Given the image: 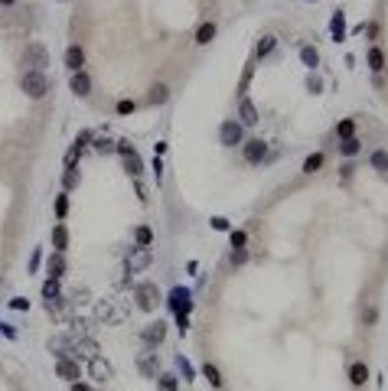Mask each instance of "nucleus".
Listing matches in <instances>:
<instances>
[{
	"label": "nucleus",
	"instance_id": "obj_34",
	"mask_svg": "<svg viewBox=\"0 0 388 391\" xmlns=\"http://www.w3.org/2000/svg\"><path fill=\"white\" fill-rule=\"evenodd\" d=\"M42 297H46V300L59 297V280H56V277H49L46 284H42Z\"/></svg>",
	"mask_w": 388,
	"mask_h": 391
},
{
	"label": "nucleus",
	"instance_id": "obj_40",
	"mask_svg": "<svg viewBox=\"0 0 388 391\" xmlns=\"http://www.w3.org/2000/svg\"><path fill=\"white\" fill-rule=\"evenodd\" d=\"M212 228H215V232H228V219L215 215V219H212Z\"/></svg>",
	"mask_w": 388,
	"mask_h": 391
},
{
	"label": "nucleus",
	"instance_id": "obj_22",
	"mask_svg": "<svg viewBox=\"0 0 388 391\" xmlns=\"http://www.w3.org/2000/svg\"><path fill=\"white\" fill-rule=\"evenodd\" d=\"M369 163H372V170H378V173H388V154H385V150H375V154L369 157Z\"/></svg>",
	"mask_w": 388,
	"mask_h": 391
},
{
	"label": "nucleus",
	"instance_id": "obj_27",
	"mask_svg": "<svg viewBox=\"0 0 388 391\" xmlns=\"http://www.w3.org/2000/svg\"><path fill=\"white\" fill-rule=\"evenodd\" d=\"M274 46H277V36H261V42H258V49H254V52H258V59H264Z\"/></svg>",
	"mask_w": 388,
	"mask_h": 391
},
{
	"label": "nucleus",
	"instance_id": "obj_38",
	"mask_svg": "<svg viewBox=\"0 0 388 391\" xmlns=\"http://www.w3.org/2000/svg\"><path fill=\"white\" fill-rule=\"evenodd\" d=\"M78 154H82V144H75V147H72V150H69V154H66V166H75Z\"/></svg>",
	"mask_w": 388,
	"mask_h": 391
},
{
	"label": "nucleus",
	"instance_id": "obj_2",
	"mask_svg": "<svg viewBox=\"0 0 388 391\" xmlns=\"http://www.w3.org/2000/svg\"><path fill=\"white\" fill-rule=\"evenodd\" d=\"M23 66H30V72H42L49 66V52L42 42H26L23 49Z\"/></svg>",
	"mask_w": 388,
	"mask_h": 391
},
{
	"label": "nucleus",
	"instance_id": "obj_8",
	"mask_svg": "<svg viewBox=\"0 0 388 391\" xmlns=\"http://www.w3.org/2000/svg\"><path fill=\"white\" fill-rule=\"evenodd\" d=\"M88 372H92V378H95V381H108V378H114V368H111V362H104L101 355H95V359H88Z\"/></svg>",
	"mask_w": 388,
	"mask_h": 391
},
{
	"label": "nucleus",
	"instance_id": "obj_45",
	"mask_svg": "<svg viewBox=\"0 0 388 391\" xmlns=\"http://www.w3.org/2000/svg\"><path fill=\"white\" fill-rule=\"evenodd\" d=\"M154 173H157V180H160V173H163V163H160V157H154Z\"/></svg>",
	"mask_w": 388,
	"mask_h": 391
},
{
	"label": "nucleus",
	"instance_id": "obj_41",
	"mask_svg": "<svg viewBox=\"0 0 388 391\" xmlns=\"http://www.w3.org/2000/svg\"><path fill=\"white\" fill-rule=\"evenodd\" d=\"M134 108H137L134 101H118V114H131V111H134Z\"/></svg>",
	"mask_w": 388,
	"mask_h": 391
},
{
	"label": "nucleus",
	"instance_id": "obj_31",
	"mask_svg": "<svg viewBox=\"0 0 388 391\" xmlns=\"http://www.w3.org/2000/svg\"><path fill=\"white\" fill-rule=\"evenodd\" d=\"M62 186H66V189H75V186H78V170H75V166H66Z\"/></svg>",
	"mask_w": 388,
	"mask_h": 391
},
{
	"label": "nucleus",
	"instance_id": "obj_3",
	"mask_svg": "<svg viewBox=\"0 0 388 391\" xmlns=\"http://www.w3.org/2000/svg\"><path fill=\"white\" fill-rule=\"evenodd\" d=\"M134 297H137V307L147 310V313L157 310V303H160V290H157V284H140Z\"/></svg>",
	"mask_w": 388,
	"mask_h": 391
},
{
	"label": "nucleus",
	"instance_id": "obj_47",
	"mask_svg": "<svg viewBox=\"0 0 388 391\" xmlns=\"http://www.w3.org/2000/svg\"><path fill=\"white\" fill-rule=\"evenodd\" d=\"M0 4H7V7H10V4H16V0H0Z\"/></svg>",
	"mask_w": 388,
	"mask_h": 391
},
{
	"label": "nucleus",
	"instance_id": "obj_28",
	"mask_svg": "<svg viewBox=\"0 0 388 391\" xmlns=\"http://www.w3.org/2000/svg\"><path fill=\"white\" fill-rule=\"evenodd\" d=\"M166 98H170V88L166 85H154L150 88V104H163Z\"/></svg>",
	"mask_w": 388,
	"mask_h": 391
},
{
	"label": "nucleus",
	"instance_id": "obj_46",
	"mask_svg": "<svg viewBox=\"0 0 388 391\" xmlns=\"http://www.w3.org/2000/svg\"><path fill=\"white\" fill-rule=\"evenodd\" d=\"M72 391H92L88 385H82V381H72Z\"/></svg>",
	"mask_w": 388,
	"mask_h": 391
},
{
	"label": "nucleus",
	"instance_id": "obj_19",
	"mask_svg": "<svg viewBox=\"0 0 388 391\" xmlns=\"http://www.w3.org/2000/svg\"><path fill=\"white\" fill-rule=\"evenodd\" d=\"M202 378H206L212 388H222V375H219V368L212 365V362H206V365H202Z\"/></svg>",
	"mask_w": 388,
	"mask_h": 391
},
{
	"label": "nucleus",
	"instance_id": "obj_16",
	"mask_svg": "<svg viewBox=\"0 0 388 391\" xmlns=\"http://www.w3.org/2000/svg\"><path fill=\"white\" fill-rule=\"evenodd\" d=\"M124 170H127L131 176H140V170H144V163H140L137 150H131V154H124Z\"/></svg>",
	"mask_w": 388,
	"mask_h": 391
},
{
	"label": "nucleus",
	"instance_id": "obj_11",
	"mask_svg": "<svg viewBox=\"0 0 388 391\" xmlns=\"http://www.w3.org/2000/svg\"><path fill=\"white\" fill-rule=\"evenodd\" d=\"M66 66L72 69V72H82V66H85V52H82V46H69V49H66Z\"/></svg>",
	"mask_w": 388,
	"mask_h": 391
},
{
	"label": "nucleus",
	"instance_id": "obj_20",
	"mask_svg": "<svg viewBox=\"0 0 388 391\" xmlns=\"http://www.w3.org/2000/svg\"><path fill=\"white\" fill-rule=\"evenodd\" d=\"M212 36H215V23H202L199 33H196V42H199V46H209Z\"/></svg>",
	"mask_w": 388,
	"mask_h": 391
},
{
	"label": "nucleus",
	"instance_id": "obj_21",
	"mask_svg": "<svg viewBox=\"0 0 388 391\" xmlns=\"http://www.w3.org/2000/svg\"><path fill=\"white\" fill-rule=\"evenodd\" d=\"M134 242H137L140 248H150V242H154V232H150L147 225H137V228H134Z\"/></svg>",
	"mask_w": 388,
	"mask_h": 391
},
{
	"label": "nucleus",
	"instance_id": "obj_36",
	"mask_svg": "<svg viewBox=\"0 0 388 391\" xmlns=\"http://www.w3.org/2000/svg\"><path fill=\"white\" fill-rule=\"evenodd\" d=\"M248 261V251L245 248H232V264H245Z\"/></svg>",
	"mask_w": 388,
	"mask_h": 391
},
{
	"label": "nucleus",
	"instance_id": "obj_25",
	"mask_svg": "<svg viewBox=\"0 0 388 391\" xmlns=\"http://www.w3.org/2000/svg\"><path fill=\"white\" fill-rule=\"evenodd\" d=\"M140 372H144L147 378H157V365H154V352L140 355Z\"/></svg>",
	"mask_w": 388,
	"mask_h": 391
},
{
	"label": "nucleus",
	"instance_id": "obj_30",
	"mask_svg": "<svg viewBox=\"0 0 388 391\" xmlns=\"http://www.w3.org/2000/svg\"><path fill=\"white\" fill-rule=\"evenodd\" d=\"M336 134H339L342 140L352 137V134H356V121H349V118H346V121H339V124H336Z\"/></svg>",
	"mask_w": 388,
	"mask_h": 391
},
{
	"label": "nucleus",
	"instance_id": "obj_18",
	"mask_svg": "<svg viewBox=\"0 0 388 391\" xmlns=\"http://www.w3.org/2000/svg\"><path fill=\"white\" fill-rule=\"evenodd\" d=\"M66 245H69L66 225H56V228H52V248H56V251H66Z\"/></svg>",
	"mask_w": 388,
	"mask_h": 391
},
{
	"label": "nucleus",
	"instance_id": "obj_13",
	"mask_svg": "<svg viewBox=\"0 0 388 391\" xmlns=\"http://www.w3.org/2000/svg\"><path fill=\"white\" fill-rule=\"evenodd\" d=\"M46 268H49V277H56V280L62 277V274H66V257H62V251H56V254H52Z\"/></svg>",
	"mask_w": 388,
	"mask_h": 391
},
{
	"label": "nucleus",
	"instance_id": "obj_6",
	"mask_svg": "<svg viewBox=\"0 0 388 391\" xmlns=\"http://www.w3.org/2000/svg\"><path fill=\"white\" fill-rule=\"evenodd\" d=\"M150 257H154V254H150V248H140V245H137V248H134V251H131V254H127V271H131V274H137V271H144V268H147V264H150Z\"/></svg>",
	"mask_w": 388,
	"mask_h": 391
},
{
	"label": "nucleus",
	"instance_id": "obj_15",
	"mask_svg": "<svg viewBox=\"0 0 388 391\" xmlns=\"http://www.w3.org/2000/svg\"><path fill=\"white\" fill-rule=\"evenodd\" d=\"M349 381H352V385H356V388H362L365 381H369V368L362 365V362H356V365L349 368Z\"/></svg>",
	"mask_w": 388,
	"mask_h": 391
},
{
	"label": "nucleus",
	"instance_id": "obj_29",
	"mask_svg": "<svg viewBox=\"0 0 388 391\" xmlns=\"http://www.w3.org/2000/svg\"><path fill=\"white\" fill-rule=\"evenodd\" d=\"M320 166H323V154H310L304 160V173H316Z\"/></svg>",
	"mask_w": 388,
	"mask_h": 391
},
{
	"label": "nucleus",
	"instance_id": "obj_10",
	"mask_svg": "<svg viewBox=\"0 0 388 391\" xmlns=\"http://www.w3.org/2000/svg\"><path fill=\"white\" fill-rule=\"evenodd\" d=\"M170 307H173V313H189L192 310V300H189V290H183V287H176L170 293Z\"/></svg>",
	"mask_w": 388,
	"mask_h": 391
},
{
	"label": "nucleus",
	"instance_id": "obj_26",
	"mask_svg": "<svg viewBox=\"0 0 388 391\" xmlns=\"http://www.w3.org/2000/svg\"><path fill=\"white\" fill-rule=\"evenodd\" d=\"M339 150H342L346 157H356L359 150H362V144H359V137H346V140L339 144Z\"/></svg>",
	"mask_w": 388,
	"mask_h": 391
},
{
	"label": "nucleus",
	"instance_id": "obj_14",
	"mask_svg": "<svg viewBox=\"0 0 388 391\" xmlns=\"http://www.w3.org/2000/svg\"><path fill=\"white\" fill-rule=\"evenodd\" d=\"M163 336H166V326L163 323H150V326H147V330H144V342H163Z\"/></svg>",
	"mask_w": 388,
	"mask_h": 391
},
{
	"label": "nucleus",
	"instance_id": "obj_23",
	"mask_svg": "<svg viewBox=\"0 0 388 391\" xmlns=\"http://www.w3.org/2000/svg\"><path fill=\"white\" fill-rule=\"evenodd\" d=\"M330 30H333V39H342V36H346V16L336 13V16L330 20Z\"/></svg>",
	"mask_w": 388,
	"mask_h": 391
},
{
	"label": "nucleus",
	"instance_id": "obj_43",
	"mask_svg": "<svg viewBox=\"0 0 388 391\" xmlns=\"http://www.w3.org/2000/svg\"><path fill=\"white\" fill-rule=\"evenodd\" d=\"M131 150H134V147H131V140H118V154H121V157L131 154Z\"/></svg>",
	"mask_w": 388,
	"mask_h": 391
},
{
	"label": "nucleus",
	"instance_id": "obj_32",
	"mask_svg": "<svg viewBox=\"0 0 388 391\" xmlns=\"http://www.w3.org/2000/svg\"><path fill=\"white\" fill-rule=\"evenodd\" d=\"M176 368L183 372V378H186V381H192V378H196V372H192V365H189L186 359H183V355H176Z\"/></svg>",
	"mask_w": 388,
	"mask_h": 391
},
{
	"label": "nucleus",
	"instance_id": "obj_39",
	"mask_svg": "<svg viewBox=\"0 0 388 391\" xmlns=\"http://www.w3.org/2000/svg\"><path fill=\"white\" fill-rule=\"evenodd\" d=\"M248 245V235L245 232H232V248H245Z\"/></svg>",
	"mask_w": 388,
	"mask_h": 391
},
{
	"label": "nucleus",
	"instance_id": "obj_5",
	"mask_svg": "<svg viewBox=\"0 0 388 391\" xmlns=\"http://www.w3.org/2000/svg\"><path fill=\"white\" fill-rule=\"evenodd\" d=\"M238 124H242V127H254V124H258V108H254V101L248 95H242V101H238Z\"/></svg>",
	"mask_w": 388,
	"mask_h": 391
},
{
	"label": "nucleus",
	"instance_id": "obj_12",
	"mask_svg": "<svg viewBox=\"0 0 388 391\" xmlns=\"http://www.w3.org/2000/svg\"><path fill=\"white\" fill-rule=\"evenodd\" d=\"M72 92H75L78 98L92 95V78H88L85 72H72Z\"/></svg>",
	"mask_w": 388,
	"mask_h": 391
},
{
	"label": "nucleus",
	"instance_id": "obj_44",
	"mask_svg": "<svg viewBox=\"0 0 388 391\" xmlns=\"http://www.w3.org/2000/svg\"><path fill=\"white\" fill-rule=\"evenodd\" d=\"M10 307H13V310H26V307H30V300H23V297H16V300H10Z\"/></svg>",
	"mask_w": 388,
	"mask_h": 391
},
{
	"label": "nucleus",
	"instance_id": "obj_17",
	"mask_svg": "<svg viewBox=\"0 0 388 391\" xmlns=\"http://www.w3.org/2000/svg\"><path fill=\"white\" fill-rule=\"evenodd\" d=\"M369 69H372V72H382V69H385V52L378 46L369 49Z\"/></svg>",
	"mask_w": 388,
	"mask_h": 391
},
{
	"label": "nucleus",
	"instance_id": "obj_35",
	"mask_svg": "<svg viewBox=\"0 0 388 391\" xmlns=\"http://www.w3.org/2000/svg\"><path fill=\"white\" fill-rule=\"evenodd\" d=\"M157 385L160 391H176V375H157Z\"/></svg>",
	"mask_w": 388,
	"mask_h": 391
},
{
	"label": "nucleus",
	"instance_id": "obj_4",
	"mask_svg": "<svg viewBox=\"0 0 388 391\" xmlns=\"http://www.w3.org/2000/svg\"><path fill=\"white\" fill-rule=\"evenodd\" d=\"M219 144H222V147L245 144V140H242V124H238V121H225L222 127H219Z\"/></svg>",
	"mask_w": 388,
	"mask_h": 391
},
{
	"label": "nucleus",
	"instance_id": "obj_42",
	"mask_svg": "<svg viewBox=\"0 0 388 391\" xmlns=\"http://www.w3.org/2000/svg\"><path fill=\"white\" fill-rule=\"evenodd\" d=\"M176 326H180V333H186V330H189V319H186V313H176Z\"/></svg>",
	"mask_w": 388,
	"mask_h": 391
},
{
	"label": "nucleus",
	"instance_id": "obj_37",
	"mask_svg": "<svg viewBox=\"0 0 388 391\" xmlns=\"http://www.w3.org/2000/svg\"><path fill=\"white\" fill-rule=\"evenodd\" d=\"M66 212H69V199H66V196H59V199H56V215L66 219Z\"/></svg>",
	"mask_w": 388,
	"mask_h": 391
},
{
	"label": "nucleus",
	"instance_id": "obj_33",
	"mask_svg": "<svg viewBox=\"0 0 388 391\" xmlns=\"http://www.w3.org/2000/svg\"><path fill=\"white\" fill-rule=\"evenodd\" d=\"M95 150H98V154H111V150H118V140L98 137V140H95Z\"/></svg>",
	"mask_w": 388,
	"mask_h": 391
},
{
	"label": "nucleus",
	"instance_id": "obj_1",
	"mask_svg": "<svg viewBox=\"0 0 388 391\" xmlns=\"http://www.w3.org/2000/svg\"><path fill=\"white\" fill-rule=\"evenodd\" d=\"M20 88L26 92V98L39 101V98H46V92H49V82H46V75H42V72H30V69H26V75L20 78Z\"/></svg>",
	"mask_w": 388,
	"mask_h": 391
},
{
	"label": "nucleus",
	"instance_id": "obj_9",
	"mask_svg": "<svg viewBox=\"0 0 388 391\" xmlns=\"http://www.w3.org/2000/svg\"><path fill=\"white\" fill-rule=\"evenodd\" d=\"M56 375H59V378H66L69 385H72V381L82 378V368H78V362H75V359H59V362H56Z\"/></svg>",
	"mask_w": 388,
	"mask_h": 391
},
{
	"label": "nucleus",
	"instance_id": "obj_7",
	"mask_svg": "<svg viewBox=\"0 0 388 391\" xmlns=\"http://www.w3.org/2000/svg\"><path fill=\"white\" fill-rule=\"evenodd\" d=\"M264 157H268V144H264L261 137L245 140V160H248V163H261Z\"/></svg>",
	"mask_w": 388,
	"mask_h": 391
},
{
	"label": "nucleus",
	"instance_id": "obj_24",
	"mask_svg": "<svg viewBox=\"0 0 388 391\" xmlns=\"http://www.w3.org/2000/svg\"><path fill=\"white\" fill-rule=\"evenodd\" d=\"M300 59H304V66H310V69L320 66V52H316L313 46H304V49H300Z\"/></svg>",
	"mask_w": 388,
	"mask_h": 391
}]
</instances>
